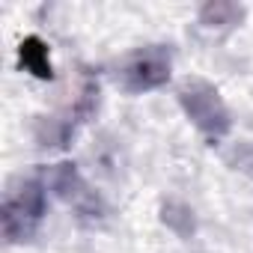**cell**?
Here are the masks:
<instances>
[{
  "label": "cell",
  "instance_id": "cell-2",
  "mask_svg": "<svg viewBox=\"0 0 253 253\" xmlns=\"http://www.w3.org/2000/svg\"><path fill=\"white\" fill-rule=\"evenodd\" d=\"M185 116L191 119V125L211 143L223 140L232 128V116H229V107L223 101V95L217 92L214 84L203 81V78H188L179 92H176Z\"/></svg>",
  "mask_w": 253,
  "mask_h": 253
},
{
  "label": "cell",
  "instance_id": "cell-6",
  "mask_svg": "<svg viewBox=\"0 0 253 253\" xmlns=\"http://www.w3.org/2000/svg\"><path fill=\"white\" fill-rule=\"evenodd\" d=\"M75 119L72 116H39L36 119V143L42 149H66L72 134H75Z\"/></svg>",
  "mask_w": 253,
  "mask_h": 253
},
{
  "label": "cell",
  "instance_id": "cell-8",
  "mask_svg": "<svg viewBox=\"0 0 253 253\" xmlns=\"http://www.w3.org/2000/svg\"><path fill=\"white\" fill-rule=\"evenodd\" d=\"M161 223H164L170 232H176L179 238H191V235L197 232V214H194V209H191L188 203H182V200H167V203H161Z\"/></svg>",
  "mask_w": 253,
  "mask_h": 253
},
{
  "label": "cell",
  "instance_id": "cell-5",
  "mask_svg": "<svg viewBox=\"0 0 253 253\" xmlns=\"http://www.w3.org/2000/svg\"><path fill=\"white\" fill-rule=\"evenodd\" d=\"M200 24L209 30H232L244 21L247 9L241 3H232V0H209V3L200 6Z\"/></svg>",
  "mask_w": 253,
  "mask_h": 253
},
{
  "label": "cell",
  "instance_id": "cell-7",
  "mask_svg": "<svg viewBox=\"0 0 253 253\" xmlns=\"http://www.w3.org/2000/svg\"><path fill=\"white\" fill-rule=\"evenodd\" d=\"M18 63L33 78H42V81L54 78V66H51V57H48V45L39 36H27L18 45Z\"/></svg>",
  "mask_w": 253,
  "mask_h": 253
},
{
  "label": "cell",
  "instance_id": "cell-1",
  "mask_svg": "<svg viewBox=\"0 0 253 253\" xmlns=\"http://www.w3.org/2000/svg\"><path fill=\"white\" fill-rule=\"evenodd\" d=\"M48 211V188L42 179H21L12 185L0 206V223L3 238L9 244H24L36 235L42 217Z\"/></svg>",
  "mask_w": 253,
  "mask_h": 253
},
{
  "label": "cell",
  "instance_id": "cell-3",
  "mask_svg": "<svg viewBox=\"0 0 253 253\" xmlns=\"http://www.w3.org/2000/svg\"><path fill=\"white\" fill-rule=\"evenodd\" d=\"M170 72H173L170 48L146 45V48L131 51L119 63L116 78H119L122 89H128V92H152V89H158L170 81Z\"/></svg>",
  "mask_w": 253,
  "mask_h": 253
},
{
  "label": "cell",
  "instance_id": "cell-4",
  "mask_svg": "<svg viewBox=\"0 0 253 253\" xmlns=\"http://www.w3.org/2000/svg\"><path fill=\"white\" fill-rule=\"evenodd\" d=\"M39 179L45 182V188H48L51 194H57L60 200L72 203L81 220L95 223V220L104 214V203H101V197H98L95 191H89V185L84 182V176H81L78 164H72V161L51 164V167H45V170H42V176H39Z\"/></svg>",
  "mask_w": 253,
  "mask_h": 253
},
{
  "label": "cell",
  "instance_id": "cell-9",
  "mask_svg": "<svg viewBox=\"0 0 253 253\" xmlns=\"http://www.w3.org/2000/svg\"><path fill=\"white\" fill-rule=\"evenodd\" d=\"M226 161H229L235 170L253 176V140H241L238 146H232V152L226 155Z\"/></svg>",
  "mask_w": 253,
  "mask_h": 253
}]
</instances>
